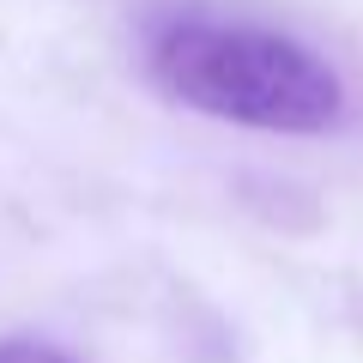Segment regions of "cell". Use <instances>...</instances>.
<instances>
[{"label": "cell", "instance_id": "obj_2", "mask_svg": "<svg viewBox=\"0 0 363 363\" xmlns=\"http://www.w3.org/2000/svg\"><path fill=\"white\" fill-rule=\"evenodd\" d=\"M0 363H73V357L43 339H0Z\"/></svg>", "mask_w": 363, "mask_h": 363}, {"label": "cell", "instance_id": "obj_1", "mask_svg": "<svg viewBox=\"0 0 363 363\" xmlns=\"http://www.w3.org/2000/svg\"><path fill=\"white\" fill-rule=\"evenodd\" d=\"M145 73L164 97L260 133H327L345 109L333 67L297 37L212 13L157 18Z\"/></svg>", "mask_w": 363, "mask_h": 363}]
</instances>
